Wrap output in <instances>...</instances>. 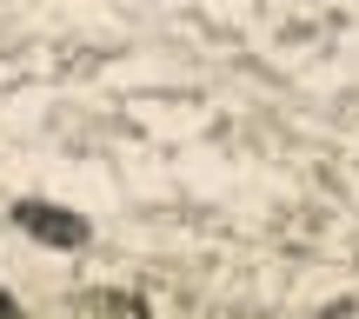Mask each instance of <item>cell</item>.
<instances>
[{"instance_id":"6da1fadb","label":"cell","mask_w":359,"mask_h":319,"mask_svg":"<svg viewBox=\"0 0 359 319\" xmlns=\"http://www.w3.org/2000/svg\"><path fill=\"white\" fill-rule=\"evenodd\" d=\"M7 213H13L20 233H34L40 246H53V253H80V246L93 240V219L74 213V206H60V200H13Z\"/></svg>"},{"instance_id":"7a4b0ae2","label":"cell","mask_w":359,"mask_h":319,"mask_svg":"<svg viewBox=\"0 0 359 319\" xmlns=\"http://www.w3.org/2000/svg\"><path fill=\"white\" fill-rule=\"evenodd\" d=\"M93 306L107 319H147V299L140 293H93Z\"/></svg>"},{"instance_id":"3957f363","label":"cell","mask_w":359,"mask_h":319,"mask_svg":"<svg viewBox=\"0 0 359 319\" xmlns=\"http://www.w3.org/2000/svg\"><path fill=\"white\" fill-rule=\"evenodd\" d=\"M0 319H27V306H20V299L7 293V286H0Z\"/></svg>"}]
</instances>
